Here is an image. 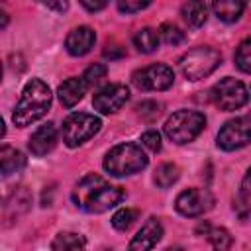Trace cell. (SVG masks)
<instances>
[{
    "label": "cell",
    "mask_w": 251,
    "mask_h": 251,
    "mask_svg": "<svg viewBox=\"0 0 251 251\" xmlns=\"http://www.w3.org/2000/svg\"><path fill=\"white\" fill-rule=\"evenodd\" d=\"M124 196H126L124 188L110 184L106 178L94 173L86 175L73 190V202L88 214H102L114 208L116 204H120Z\"/></svg>",
    "instance_id": "cell-1"
},
{
    "label": "cell",
    "mask_w": 251,
    "mask_h": 251,
    "mask_svg": "<svg viewBox=\"0 0 251 251\" xmlns=\"http://www.w3.org/2000/svg\"><path fill=\"white\" fill-rule=\"evenodd\" d=\"M49 108H51L49 86L39 78H31L22 90V98L16 104L12 120L18 127H25V126L37 122L39 118H43Z\"/></svg>",
    "instance_id": "cell-2"
},
{
    "label": "cell",
    "mask_w": 251,
    "mask_h": 251,
    "mask_svg": "<svg viewBox=\"0 0 251 251\" xmlns=\"http://www.w3.org/2000/svg\"><path fill=\"white\" fill-rule=\"evenodd\" d=\"M147 167V155L137 143L126 141L112 147L104 157V169L114 176H127Z\"/></svg>",
    "instance_id": "cell-3"
},
{
    "label": "cell",
    "mask_w": 251,
    "mask_h": 251,
    "mask_svg": "<svg viewBox=\"0 0 251 251\" xmlns=\"http://www.w3.org/2000/svg\"><path fill=\"white\" fill-rule=\"evenodd\" d=\"M206 126V116L198 110H178L165 122V135L176 143L184 145L194 141Z\"/></svg>",
    "instance_id": "cell-4"
},
{
    "label": "cell",
    "mask_w": 251,
    "mask_h": 251,
    "mask_svg": "<svg viewBox=\"0 0 251 251\" xmlns=\"http://www.w3.org/2000/svg\"><path fill=\"white\" fill-rule=\"evenodd\" d=\"M222 65V55L220 51H216L214 47H194L188 49L180 59H178V67L182 71V75L188 80H200L210 76L218 67Z\"/></svg>",
    "instance_id": "cell-5"
},
{
    "label": "cell",
    "mask_w": 251,
    "mask_h": 251,
    "mask_svg": "<svg viewBox=\"0 0 251 251\" xmlns=\"http://www.w3.org/2000/svg\"><path fill=\"white\" fill-rule=\"evenodd\" d=\"M100 126H102V122L94 114L75 112V114L67 116L63 122V129H61L63 141L69 147H78L84 141H88L90 137H94L98 133Z\"/></svg>",
    "instance_id": "cell-6"
},
{
    "label": "cell",
    "mask_w": 251,
    "mask_h": 251,
    "mask_svg": "<svg viewBox=\"0 0 251 251\" xmlns=\"http://www.w3.org/2000/svg\"><path fill=\"white\" fill-rule=\"evenodd\" d=\"M210 96H212V102L224 112L239 110L249 100V92H247L245 84L231 76H226L220 82H216L210 90Z\"/></svg>",
    "instance_id": "cell-7"
},
{
    "label": "cell",
    "mask_w": 251,
    "mask_h": 251,
    "mask_svg": "<svg viewBox=\"0 0 251 251\" xmlns=\"http://www.w3.org/2000/svg\"><path fill=\"white\" fill-rule=\"evenodd\" d=\"M251 143V116H239L222 126L218 131V147L224 151H235Z\"/></svg>",
    "instance_id": "cell-8"
},
{
    "label": "cell",
    "mask_w": 251,
    "mask_h": 251,
    "mask_svg": "<svg viewBox=\"0 0 251 251\" xmlns=\"http://www.w3.org/2000/svg\"><path fill=\"white\" fill-rule=\"evenodd\" d=\"M131 80L139 90H167L169 86H173L175 73L165 63H153L135 71L131 75Z\"/></svg>",
    "instance_id": "cell-9"
},
{
    "label": "cell",
    "mask_w": 251,
    "mask_h": 251,
    "mask_svg": "<svg viewBox=\"0 0 251 251\" xmlns=\"http://www.w3.org/2000/svg\"><path fill=\"white\" fill-rule=\"evenodd\" d=\"M212 206H214V196H212V192L208 188H188V190H182L176 196V200H175L176 212L186 216V218L202 216Z\"/></svg>",
    "instance_id": "cell-10"
},
{
    "label": "cell",
    "mask_w": 251,
    "mask_h": 251,
    "mask_svg": "<svg viewBox=\"0 0 251 251\" xmlns=\"http://www.w3.org/2000/svg\"><path fill=\"white\" fill-rule=\"evenodd\" d=\"M127 98H129L127 86L120 82H112L94 94L92 104H94V110H98L100 114H114L127 102Z\"/></svg>",
    "instance_id": "cell-11"
},
{
    "label": "cell",
    "mask_w": 251,
    "mask_h": 251,
    "mask_svg": "<svg viewBox=\"0 0 251 251\" xmlns=\"http://www.w3.org/2000/svg\"><path fill=\"white\" fill-rule=\"evenodd\" d=\"M161 235H163V226H161V222L155 220V218H149V220L143 224V227H141V229L133 235V239L129 241L127 251H151V249L159 243Z\"/></svg>",
    "instance_id": "cell-12"
},
{
    "label": "cell",
    "mask_w": 251,
    "mask_h": 251,
    "mask_svg": "<svg viewBox=\"0 0 251 251\" xmlns=\"http://www.w3.org/2000/svg\"><path fill=\"white\" fill-rule=\"evenodd\" d=\"M31 204V194L25 186H16L4 200V220L6 226H10L12 222H16L22 214H25L29 210Z\"/></svg>",
    "instance_id": "cell-13"
},
{
    "label": "cell",
    "mask_w": 251,
    "mask_h": 251,
    "mask_svg": "<svg viewBox=\"0 0 251 251\" xmlns=\"http://www.w3.org/2000/svg\"><path fill=\"white\" fill-rule=\"evenodd\" d=\"M94 41H96L94 29L88 27V25H78V27H75V29L67 35L65 47H67V51H69L71 55L82 57V55H86V53L92 49Z\"/></svg>",
    "instance_id": "cell-14"
},
{
    "label": "cell",
    "mask_w": 251,
    "mask_h": 251,
    "mask_svg": "<svg viewBox=\"0 0 251 251\" xmlns=\"http://www.w3.org/2000/svg\"><path fill=\"white\" fill-rule=\"evenodd\" d=\"M55 145H57V129H55V126H53L51 122L39 126V127L33 131V135L29 137V143H27L29 151H31L35 157L47 155L49 151H53Z\"/></svg>",
    "instance_id": "cell-15"
},
{
    "label": "cell",
    "mask_w": 251,
    "mask_h": 251,
    "mask_svg": "<svg viewBox=\"0 0 251 251\" xmlns=\"http://www.w3.org/2000/svg\"><path fill=\"white\" fill-rule=\"evenodd\" d=\"M86 88H88V86H86L84 78H82V76H80V78L75 76V78L65 80V82L59 86L57 94H59V100H61V104H63L65 108H73L75 104H78V102L82 100Z\"/></svg>",
    "instance_id": "cell-16"
},
{
    "label": "cell",
    "mask_w": 251,
    "mask_h": 251,
    "mask_svg": "<svg viewBox=\"0 0 251 251\" xmlns=\"http://www.w3.org/2000/svg\"><path fill=\"white\" fill-rule=\"evenodd\" d=\"M0 167H2V176H10L12 173H18L25 167V157L22 151L10 147V145H2L0 149Z\"/></svg>",
    "instance_id": "cell-17"
},
{
    "label": "cell",
    "mask_w": 251,
    "mask_h": 251,
    "mask_svg": "<svg viewBox=\"0 0 251 251\" xmlns=\"http://www.w3.org/2000/svg\"><path fill=\"white\" fill-rule=\"evenodd\" d=\"M212 10L218 16V20H222L226 24H233V22H237L241 18V14L245 10V2H239V0H220V2L212 4Z\"/></svg>",
    "instance_id": "cell-18"
},
{
    "label": "cell",
    "mask_w": 251,
    "mask_h": 251,
    "mask_svg": "<svg viewBox=\"0 0 251 251\" xmlns=\"http://www.w3.org/2000/svg\"><path fill=\"white\" fill-rule=\"evenodd\" d=\"M51 249L53 251H86V243H84V237L78 233L61 231L53 237Z\"/></svg>",
    "instance_id": "cell-19"
},
{
    "label": "cell",
    "mask_w": 251,
    "mask_h": 251,
    "mask_svg": "<svg viewBox=\"0 0 251 251\" xmlns=\"http://www.w3.org/2000/svg\"><path fill=\"white\" fill-rule=\"evenodd\" d=\"M180 14H182V20H184L190 27H200V25H204V22H206L208 6H206L204 2H186V4H182Z\"/></svg>",
    "instance_id": "cell-20"
},
{
    "label": "cell",
    "mask_w": 251,
    "mask_h": 251,
    "mask_svg": "<svg viewBox=\"0 0 251 251\" xmlns=\"http://www.w3.org/2000/svg\"><path fill=\"white\" fill-rule=\"evenodd\" d=\"M133 45L141 53H153L159 47V31H155L151 27L137 29L135 35H133Z\"/></svg>",
    "instance_id": "cell-21"
},
{
    "label": "cell",
    "mask_w": 251,
    "mask_h": 251,
    "mask_svg": "<svg viewBox=\"0 0 251 251\" xmlns=\"http://www.w3.org/2000/svg\"><path fill=\"white\" fill-rule=\"evenodd\" d=\"M180 176V171L175 163H161L157 169H155V175H153V180L159 188H169L173 186Z\"/></svg>",
    "instance_id": "cell-22"
},
{
    "label": "cell",
    "mask_w": 251,
    "mask_h": 251,
    "mask_svg": "<svg viewBox=\"0 0 251 251\" xmlns=\"http://www.w3.org/2000/svg\"><path fill=\"white\" fill-rule=\"evenodd\" d=\"M206 237L212 243L214 251H227L231 247V235L226 227H212L210 226V229L206 231Z\"/></svg>",
    "instance_id": "cell-23"
},
{
    "label": "cell",
    "mask_w": 251,
    "mask_h": 251,
    "mask_svg": "<svg viewBox=\"0 0 251 251\" xmlns=\"http://www.w3.org/2000/svg\"><path fill=\"white\" fill-rule=\"evenodd\" d=\"M235 67L243 73H251V37L239 43L235 51Z\"/></svg>",
    "instance_id": "cell-24"
},
{
    "label": "cell",
    "mask_w": 251,
    "mask_h": 251,
    "mask_svg": "<svg viewBox=\"0 0 251 251\" xmlns=\"http://www.w3.org/2000/svg\"><path fill=\"white\" fill-rule=\"evenodd\" d=\"M137 210H131V208H122V210H118L114 216H112V226L116 227V229H120V231H126V229H129L131 227V224L137 220Z\"/></svg>",
    "instance_id": "cell-25"
},
{
    "label": "cell",
    "mask_w": 251,
    "mask_h": 251,
    "mask_svg": "<svg viewBox=\"0 0 251 251\" xmlns=\"http://www.w3.org/2000/svg\"><path fill=\"white\" fill-rule=\"evenodd\" d=\"M159 37L167 43V45H178V43H182V39H184V33L175 25V24H163L161 27H159Z\"/></svg>",
    "instance_id": "cell-26"
},
{
    "label": "cell",
    "mask_w": 251,
    "mask_h": 251,
    "mask_svg": "<svg viewBox=\"0 0 251 251\" xmlns=\"http://www.w3.org/2000/svg\"><path fill=\"white\" fill-rule=\"evenodd\" d=\"M137 114L145 122H155L161 116V104L155 100H143L141 104H137Z\"/></svg>",
    "instance_id": "cell-27"
},
{
    "label": "cell",
    "mask_w": 251,
    "mask_h": 251,
    "mask_svg": "<svg viewBox=\"0 0 251 251\" xmlns=\"http://www.w3.org/2000/svg\"><path fill=\"white\" fill-rule=\"evenodd\" d=\"M106 73H108L106 65H102V63H94V65H90V67L84 71L82 78H84L86 86H92V84H98V82L106 76Z\"/></svg>",
    "instance_id": "cell-28"
},
{
    "label": "cell",
    "mask_w": 251,
    "mask_h": 251,
    "mask_svg": "<svg viewBox=\"0 0 251 251\" xmlns=\"http://www.w3.org/2000/svg\"><path fill=\"white\" fill-rule=\"evenodd\" d=\"M141 143H143L149 151H153V153L161 151V135H159V131H157V129H147V131H143V133H141Z\"/></svg>",
    "instance_id": "cell-29"
},
{
    "label": "cell",
    "mask_w": 251,
    "mask_h": 251,
    "mask_svg": "<svg viewBox=\"0 0 251 251\" xmlns=\"http://www.w3.org/2000/svg\"><path fill=\"white\" fill-rule=\"evenodd\" d=\"M151 2H133V0H120L118 2V10L120 12H124V14H135V12H141V10H145L147 6H149Z\"/></svg>",
    "instance_id": "cell-30"
},
{
    "label": "cell",
    "mask_w": 251,
    "mask_h": 251,
    "mask_svg": "<svg viewBox=\"0 0 251 251\" xmlns=\"http://www.w3.org/2000/svg\"><path fill=\"white\" fill-rule=\"evenodd\" d=\"M102 55H104L106 59H110V61H116V59H122V57L126 55V51H124V47L118 45V43H106V47L102 49Z\"/></svg>",
    "instance_id": "cell-31"
},
{
    "label": "cell",
    "mask_w": 251,
    "mask_h": 251,
    "mask_svg": "<svg viewBox=\"0 0 251 251\" xmlns=\"http://www.w3.org/2000/svg\"><path fill=\"white\" fill-rule=\"evenodd\" d=\"M233 210L239 214V218H241V220H245V218H247V214L251 212V202H249L243 194H237V198H235V202H233Z\"/></svg>",
    "instance_id": "cell-32"
},
{
    "label": "cell",
    "mask_w": 251,
    "mask_h": 251,
    "mask_svg": "<svg viewBox=\"0 0 251 251\" xmlns=\"http://www.w3.org/2000/svg\"><path fill=\"white\" fill-rule=\"evenodd\" d=\"M239 194H243V196L251 202V169L245 173V176H243V180H241V190H239Z\"/></svg>",
    "instance_id": "cell-33"
},
{
    "label": "cell",
    "mask_w": 251,
    "mask_h": 251,
    "mask_svg": "<svg viewBox=\"0 0 251 251\" xmlns=\"http://www.w3.org/2000/svg\"><path fill=\"white\" fill-rule=\"evenodd\" d=\"M82 6L86 8V10H90V12H96V10H102V8H106V2H82Z\"/></svg>",
    "instance_id": "cell-34"
},
{
    "label": "cell",
    "mask_w": 251,
    "mask_h": 251,
    "mask_svg": "<svg viewBox=\"0 0 251 251\" xmlns=\"http://www.w3.org/2000/svg\"><path fill=\"white\" fill-rule=\"evenodd\" d=\"M45 6H47V8H53V10H61V12L69 8V4H67V2H59V4H45Z\"/></svg>",
    "instance_id": "cell-35"
},
{
    "label": "cell",
    "mask_w": 251,
    "mask_h": 251,
    "mask_svg": "<svg viewBox=\"0 0 251 251\" xmlns=\"http://www.w3.org/2000/svg\"><path fill=\"white\" fill-rule=\"evenodd\" d=\"M165 251H182L180 247H169V249H165Z\"/></svg>",
    "instance_id": "cell-36"
}]
</instances>
